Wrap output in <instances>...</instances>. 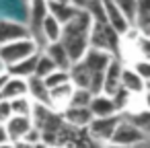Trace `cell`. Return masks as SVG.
Listing matches in <instances>:
<instances>
[{
    "label": "cell",
    "instance_id": "6da1fadb",
    "mask_svg": "<svg viewBox=\"0 0 150 148\" xmlns=\"http://www.w3.org/2000/svg\"><path fill=\"white\" fill-rule=\"evenodd\" d=\"M91 27H93V17L86 13V8H80L68 23L62 25V45L66 47L72 64L82 60V56L88 50V37H91Z\"/></svg>",
    "mask_w": 150,
    "mask_h": 148
},
{
    "label": "cell",
    "instance_id": "7a4b0ae2",
    "mask_svg": "<svg viewBox=\"0 0 150 148\" xmlns=\"http://www.w3.org/2000/svg\"><path fill=\"white\" fill-rule=\"evenodd\" d=\"M88 43H91V47L107 50V52H111L113 56H119V50H121V35H119L109 23L93 21Z\"/></svg>",
    "mask_w": 150,
    "mask_h": 148
},
{
    "label": "cell",
    "instance_id": "3957f363",
    "mask_svg": "<svg viewBox=\"0 0 150 148\" xmlns=\"http://www.w3.org/2000/svg\"><path fill=\"white\" fill-rule=\"evenodd\" d=\"M35 52H41L37 41L33 37H23V39H15L11 43H4V45H0V58H2L4 66H11Z\"/></svg>",
    "mask_w": 150,
    "mask_h": 148
},
{
    "label": "cell",
    "instance_id": "277c9868",
    "mask_svg": "<svg viewBox=\"0 0 150 148\" xmlns=\"http://www.w3.org/2000/svg\"><path fill=\"white\" fill-rule=\"evenodd\" d=\"M148 136L142 130H138V125H134L125 115H121V119H119V123H117V127H115V132H113V136H111L109 142L111 144H119V146H132V148H136Z\"/></svg>",
    "mask_w": 150,
    "mask_h": 148
},
{
    "label": "cell",
    "instance_id": "5b68a950",
    "mask_svg": "<svg viewBox=\"0 0 150 148\" xmlns=\"http://www.w3.org/2000/svg\"><path fill=\"white\" fill-rule=\"evenodd\" d=\"M119 119H121V113L105 115V117H93L91 123L86 125V130H88V134H91L93 138H97L99 142L107 144V142L111 140V136H113V132H115Z\"/></svg>",
    "mask_w": 150,
    "mask_h": 148
},
{
    "label": "cell",
    "instance_id": "8992f818",
    "mask_svg": "<svg viewBox=\"0 0 150 148\" xmlns=\"http://www.w3.org/2000/svg\"><path fill=\"white\" fill-rule=\"evenodd\" d=\"M50 15V2L47 0H29V31H31V37L37 41L39 50H41V37H39V31H41V23L43 19Z\"/></svg>",
    "mask_w": 150,
    "mask_h": 148
},
{
    "label": "cell",
    "instance_id": "52a82bcc",
    "mask_svg": "<svg viewBox=\"0 0 150 148\" xmlns=\"http://www.w3.org/2000/svg\"><path fill=\"white\" fill-rule=\"evenodd\" d=\"M121 70H123V62H121V58L115 56L109 62V66L105 68V74H103V93L113 95L115 91L121 89Z\"/></svg>",
    "mask_w": 150,
    "mask_h": 148
},
{
    "label": "cell",
    "instance_id": "ba28073f",
    "mask_svg": "<svg viewBox=\"0 0 150 148\" xmlns=\"http://www.w3.org/2000/svg\"><path fill=\"white\" fill-rule=\"evenodd\" d=\"M115 56L107 50H99V47H91L86 50V54L82 56V62L84 66L91 70V72H105V68L109 66V62L113 60Z\"/></svg>",
    "mask_w": 150,
    "mask_h": 148
},
{
    "label": "cell",
    "instance_id": "9c48e42d",
    "mask_svg": "<svg viewBox=\"0 0 150 148\" xmlns=\"http://www.w3.org/2000/svg\"><path fill=\"white\" fill-rule=\"evenodd\" d=\"M103 6H105V17H107V23L123 37L129 29H132V25H129V21L123 17V13L119 11V6L115 4V0H103Z\"/></svg>",
    "mask_w": 150,
    "mask_h": 148
},
{
    "label": "cell",
    "instance_id": "30bf717a",
    "mask_svg": "<svg viewBox=\"0 0 150 148\" xmlns=\"http://www.w3.org/2000/svg\"><path fill=\"white\" fill-rule=\"evenodd\" d=\"M23 37H31V31L27 25L17 23V21H4L0 19V45L11 43L15 39H23Z\"/></svg>",
    "mask_w": 150,
    "mask_h": 148
},
{
    "label": "cell",
    "instance_id": "8fae6325",
    "mask_svg": "<svg viewBox=\"0 0 150 148\" xmlns=\"http://www.w3.org/2000/svg\"><path fill=\"white\" fill-rule=\"evenodd\" d=\"M4 127H6L8 140H11V142H19V140H23L25 134L33 127V121H31V117H27V115H11V117L4 121Z\"/></svg>",
    "mask_w": 150,
    "mask_h": 148
},
{
    "label": "cell",
    "instance_id": "7c38bea8",
    "mask_svg": "<svg viewBox=\"0 0 150 148\" xmlns=\"http://www.w3.org/2000/svg\"><path fill=\"white\" fill-rule=\"evenodd\" d=\"M88 109H91L93 117H105V115H115V113H119L117 107H115L113 97L107 95V93L93 95V99H91V103H88Z\"/></svg>",
    "mask_w": 150,
    "mask_h": 148
},
{
    "label": "cell",
    "instance_id": "4fadbf2b",
    "mask_svg": "<svg viewBox=\"0 0 150 148\" xmlns=\"http://www.w3.org/2000/svg\"><path fill=\"white\" fill-rule=\"evenodd\" d=\"M60 113H62L64 121L74 125V127H86L91 123V119H93V113H91L88 107H72V105H68Z\"/></svg>",
    "mask_w": 150,
    "mask_h": 148
},
{
    "label": "cell",
    "instance_id": "5bb4252c",
    "mask_svg": "<svg viewBox=\"0 0 150 148\" xmlns=\"http://www.w3.org/2000/svg\"><path fill=\"white\" fill-rule=\"evenodd\" d=\"M121 89H125L129 95L140 97L144 93V78L134 70V66H125L121 70Z\"/></svg>",
    "mask_w": 150,
    "mask_h": 148
},
{
    "label": "cell",
    "instance_id": "9a60e30c",
    "mask_svg": "<svg viewBox=\"0 0 150 148\" xmlns=\"http://www.w3.org/2000/svg\"><path fill=\"white\" fill-rule=\"evenodd\" d=\"M39 37H41V50L47 43H52V41H60V37H62V23L54 15H47L43 19V23H41Z\"/></svg>",
    "mask_w": 150,
    "mask_h": 148
},
{
    "label": "cell",
    "instance_id": "2e32d148",
    "mask_svg": "<svg viewBox=\"0 0 150 148\" xmlns=\"http://www.w3.org/2000/svg\"><path fill=\"white\" fill-rule=\"evenodd\" d=\"M64 148H105V144L93 138L86 127H76V132L70 136Z\"/></svg>",
    "mask_w": 150,
    "mask_h": 148
},
{
    "label": "cell",
    "instance_id": "e0dca14e",
    "mask_svg": "<svg viewBox=\"0 0 150 148\" xmlns=\"http://www.w3.org/2000/svg\"><path fill=\"white\" fill-rule=\"evenodd\" d=\"M37 58H39V52H35V54H31V56H27V58L19 60V62H15V64H11V66H6V72H8L11 76L29 78V76H33V74H35Z\"/></svg>",
    "mask_w": 150,
    "mask_h": 148
},
{
    "label": "cell",
    "instance_id": "ac0fdd59",
    "mask_svg": "<svg viewBox=\"0 0 150 148\" xmlns=\"http://www.w3.org/2000/svg\"><path fill=\"white\" fill-rule=\"evenodd\" d=\"M27 86H29V91H27V95L35 101V103H45V105H52V101H50V89H47V84H45V80L43 78H39V76H29L27 78Z\"/></svg>",
    "mask_w": 150,
    "mask_h": 148
},
{
    "label": "cell",
    "instance_id": "d6986e66",
    "mask_svg": "<svg viewBox=\"0 0 150 148\" xmlns=\"http://www.w3.org/2000/svg\"><path fill=\"white\" fill-rule=\"evenodd\" d=\"M41 52H45V54L52 58V62H54L58 68H62V70H68V68L72 66V60H70L66 47L62 45V41H52V43H47Z\"/></svg>",
    "mask_w": 150,
    "mask_h": 148
},
{
    "label": "cell",
    "instance_id": "ffe728a7",
    "mask_svg": "<svg viewBox=\"0 0 150 148\" xmlns=\"http://www.w3.org/2000/svg\"><path fill=\"white\" fill-rule=\"evenodd\" d=\"M29 86H27V78H21V76H11L6 78V82L2 84V89H0V95H2L4 99H15V97H23L27 95Z\"/></svg>",
    "mask_w": 150,
    "mask_h": 148
},
{
    "label": "cell",
    "instance_id": "44dd1931",
    "mask_svg": "<svg viewBox=\"0 0 150 148\" xmlns=\"http://www.w3.org/2000/svg\"><path fill=\"white\" fill-rule=\"evenodd\" d=\"M72 91H74V84L72 82H64L60 86H54L50 89V101H52V107L62 111L64 107H68L70 103V97H72Z\"/></svg>",
    "mask_w": 150,
    "mask_h": 148
},
{
    "label": "cell",
    "instance_id": "7402d4cb",
    "mask_svg": "<svg viewBox=\"0 0 150 148\" xmlns=\"http://www.w3.org/2000/svg\"><path fill=\"white\" fill-rule=\"evenodd\" d=\"M68 72H70V82H72L74 86H80V89H88V86H91V70L84 66L82 60L74 62V64L68 68Z\"/></svg>",
    "mask_w": 150,
    "mask_h": 148
},
{
    "label": "cell",
    "instance_id": "603a6c76",
    "mask_svg": "<svg viewBox=\"0 0 150 148\" xmlns=\"http://www.w3.org/2000/svg\"><path fill=\"white\" fill-rule=\"evenodd\" d=\"M121 115H125L134 125H138V130H142L148 138H150V109H146L144 105L140 109H134V111H123Z\"/></svg>",
    "mask_w": 150,
    "mask_h": 148
},
{
    "label": "cell",
    "instance_id": "cb8c5ba5",
    "mask_svg": "<svg viewBox=\"0 0 150 148\" xmlns=\"http://www.w3.org/2000/svg\"><path fill=\"white\" fill-rule=\"evenodd\" d=\"M78 11H80V8L74 6L72 2H50V15H54L62 25L68 23Z\"/></svg>",
    "mask_w": 150,
    "mask_h": 148
},
{
    "label": "cell",
    "instance_id": "d4e9b609",
    "mask_svg": "<svg viewBox=\"0 0 150 148\" xmlns=\"http://www.w3.org/2000/svg\"><path fill=\"white\" fill-rule=\"evenodd\" d=\"M8 101H11V107H13V115H27V117H31L33 99H31L29 95L15 97V99H8Z\"/></svg>",
    "mask_w": 150,
    "mask_h": 148
},
{
    "label": "cell",
    "instance_id": "484cf974",
    "mask_svg": "<svg viewBox=\"0 0 150 148\" xmlns=\"http://www.w3.org/2000/svg\"><path fill=\"white\" fill-rule=\"evenodd\" d=\"M58 66L52 62V58L45 54V52H39V58H37V66H35V76L39 78H45L47 74H52Z\"/></svg>",
    "mask_w": 150,
    "mask_h": 148
},
{
    "label": "cell",
    "instance_id": "4316f807",
    "mask_svg": "<svg viewBox=\"0 0 150 148\" xmlns=\"http://www.w3.org/2000/svg\"><path fill=\"white\" fill-rule=\"evenodd\" d=\"M115 4L119 6V11L123 13V17L129 21V25L134 27L136 17H138V0H115Z\"/></svg>",
    "mask_w": 150,
    "mask_h": 148
},
{
    "label": "cell",
    "instance_id": "83f0119b",
    "mask_svg": "<svg viewBox=\"0 0 150 148\" xmlns=\"http://www.w3.org/2000/svg\"><path fill=\"white\" fill-rule=\"evenodd\" d=\"M91 99H93V93H91L88 89L74 86V91H72V97H70V103H68V105H72V107H88Z\"/></svg>",
    "mask_w": 150,
    "mask_h": 148
},
{
    "label": "cell",
    "instance_id": "f1b7e54d",
    "mask_svg": "<svg viewBox=\"0 0 150 148\" xmlns=\"http://www.w3.org/2000/svg\"><path fill=\"white\" fill-rule=\"evenodd\" d=\"M45 84H47V89H54V86H60V84H64V82H70V72L68 70H62V68H56L52 74H47L45 78Z\"/></svg>",
    "mask_w": 150,
    "mask_h": 148
},
{
    "label": "cell",
    "instance_id": "f546056e",
    "mask_svg": "<svg viewBox=\"0 0 150 148\" xmlns=\"http://www.w3.org/2000/svg\"><path fill=\"white\" fill-rule=\"evenodd\" d=\"M129 66H134V70L144 78V80H150V58H136Z\"/></svg>",
    "mask_w": 150,
    "mask_h": 148
},
{
    "label": "cell",
    "instance_id": "4dcf8cb0",
    "mask_svg": "<svg viewBox=\"0 0 150 148\" xmlns=\"http://www.w3.org/2000/svg\"><path fill=\"white\" fill-rule=\"evenodd\" d=\"M134 27L138 29V33H140L142 37L150 39V17H146V15H138Z\"/></svg>",
    "mask_w": 150,
    "mask_h": 148
},
{
    "label": "cell",
    "instance_id": "1f68e13d",
    "mask_svg": "<svg viewBox=\"0 0 150 148\" xmlns=\"http://www.w3.org/2000/svg\"><path fill=\"white\" fill-rule=\"evenodd\" d=\"M13 115V107H11V101L8 99H2V101H0V121H6L8 117Z\"/></svg>",
    "mask_w": 150,
    "mask_h": 148
},
{
    "label": "cell",
    "instance_id": "d6a6232c",
    "mask_svg": "<svg viewBox=\"0 0 150 148\" xmlns=\"http://www.w3.org/2000/svg\"><path fill=\"white\" fill-rule=\"evenodd\" d=\"M23 140H27V142H31V144H37V142H41V132L33 125V127L25 134V138H23Z\"/></svg>",
    "mask_w": 150,
    "mask_h": 148
},
{
    "label": "cell",
    "instance_id": "836d02e7",
    "mask_svg": "<svg viewBox=\"0 0 150 148\" xmlns=\"http://www.w3.org/2000/svg\"><path fill=\"white\" fill-rule=\"evenodd\" d=\"M138 15L150 17V0H138Z\"/></svg>",
    "mask_w": 150,
    "mask_h": 148
},
{
    "label": "cell",
    "instance_id": "e575fe53",
    "mask_svg": "<svg viewBox=\"0 0 150 148\" xmlns=\"http://www.w3.org/2000/svg\"><path fill=\"white\" fill-rule=\"evenodd\" d=\"M140 99H142V105H144L146 109H150V91H144Z\"/></svg>",
    "mask_w": 150,
    "mask_h": 148
},
{
    "label": "cell",
    "instance_id": "d590c367",
    "mask_svg": "<svg viewBox=\"0 0 150 148\" xmlns=\"http://www.w3.org/2000/svg\"><path fill=\"white\" fill-rule=\"evenodd\" d=\"M8 140V134H6V127H4V123L0 121V144L2 142H6Z\"/></svg>",
    "mask_w": 150,
    "mask_h": 148
},
{
    "label": "cell",
    "instance_id": "8d00e7d4",
    "mask_svg": "<svg viewBox=\"0 0 150 148\" xmlns=\"http://www.w3.org/2000/svg\"><path fill=\"white\" fill-rule=\"evenodd\" d=\"M15 148H33V144L27 140H19V142H15Z\"/></svg>",
    "mask_w": 150,
    "mask_h": 148
},
{
    "label": "cell",
    "instance_id": "74e56055",
    "mask_svg": "<svg viewBox=\"0 0 150 148\" xmlns=\"http://www.w3.org/2000/svg\"><path fill=\"white\" fill-rule=\"evenodd\" d=\"M0 148H15V142L6 140V142H2V144H0Z\"/></svg>",
    "mask_w": 150,
    "mask_h": 148
},
{
    "label": "cell",
    "instance_id": "f35d334b",
    "mask_svg": "<svg viewBox=\"0 0 150 148\" xmlns=\"http://www.w3.org/2000/svg\"><path fill=\"white\" fill-rule=\"evenodd\" d=\"M33 148H52V146H50V144H45V142L41 140V142H37V144H33Z\"/></svg>",
    "mask_w": 150,
    "mask_h": 148
},
{
    "label": "cell",
    "instance_id": "ab89813d",
    "mask_svg": "<svg viewBox=\"0 0 150 148\" xmlns=\"http://www.w3.org/2000/svg\"><path fill=\"white\" fill-rule=\"evenodd\" d=\"M105 148H132V146H119V144H111V142H107Z\"/></svg>",
    "mask_w": 150,
    "mask_h": 148
},
{
    "label": "cell",
    "instance_id": "60d3db41",
    "mask_svg": "<svg viewBox=\"0 0 150 148\" xmlns=\"http://www.w3.org/2000/svg\"><path fill=\"white\" fill-rule=\"evenodd\" d=\"M136 148H150V138H146V140H144L142 144H138Z\"/></svg>",
    "mask_w": 150,
    "mask_h": 148
},
{
    "label": "cell",
    "instance_id": "b9f144b4",
    "mask_svg": "<svg viewBox=\"0 0 150 148\" xmlns=\"http://www.w3.org/2000/svg\"><path fill=\"white\" fill-rule=\"evenodd\" d=\"M144 91H150V80H144Z\"/></svg>",
    "mask_w": 150,
    "mask_h": 148
},
{
    "label": "cell",
    "instance_id": "7bdbcfd3",
    "mask_svg": "<svg viewBox=\"0 0 150 148\" xmlns=\"http://www.w3.org/2000/svg\"><path fill=\"white\" fill-rule=\"evenodd\" d=\"M6 70V66H4V62H2V58H0V72H4Z\"/></svg>",
    "mask_w": 150,
    "mask_h": 148
},
{
    "label": "cell",
    "instance_id": "ee69618b",
    "mask_svg": "<svg viewBox=\"0 0 150 148\" xmlns=\"http://www.w3.org/2000/svg\"><path fill=\"white\" fill-rule=\"evenodd\" d=\"M47 2H70V0H47Z\"/></svg>",
    "mask_w": 150,
    "mask_h": 148
},
{
    "label": "cell",
    "instance_id": "f6af8a7d",
    "mask_svg": "<svg viewBox=\"0 0 150 148\" xmlns=\"http://www.w3.org/2000/svg\"><path fill=\"white\" fill-rule=\"evenodd\" d=\"M2 99H4V97H2V95H0V101H2Z\"/></svg>",
    "mask_w": 150,
    "mask_h": 148
}]
</instances>
